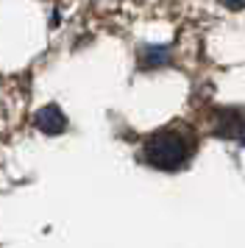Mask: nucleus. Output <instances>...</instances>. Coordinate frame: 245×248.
Returning <instances> with one entry per match:
<instances>
[{"label":"nucleus","mask_w":245,"mask_h":248,"mask_svg":"<svg viewBox=\"0 0 245 248\" xmlns=\"http://www.w3.org/2000/svg\"><path fill=\"white\" fill-rule=\"evenodd\" d=\"M223 6L231 12H240V9H245V0H223Z\"/></svg>","instance_id":"obj_5"},{"label":"nucleus","mask_w":245,"mask_h":248,"mask_svg":"<svg viewBox=\"0 0 245 248\" xmlns=\"http://www.w3.org/2000/svg\"><path fill=\"white\" fill-rule=\"evenodd\" d=\"M243 131H245V112L243 109H217V114H214V134L240 137Z\"/></svg>","instance_id":"obj_2"},{"label":"nucleus","mask_w":245,"mask_h":248,"mask_svg":"<svg viewBox=\"0 0 245 248\" xmlns=\"http://www.w3.org/2000/svg\"><path fill=\"white\" fill-rule=\"evenodd\" d=\"M195 137L184 125H165L145 140L142 156L148 165H153L159 170H181L187 165L192 154H195Z\"/></svg>","instance_id":"obj_1"},{"label":"nucleus","mask_w":245,"mask_h":248,"mask_svg":"<svg viewBox=\"0 0 245 248\" xmlns=\"http://www.w3.org/2000/svg\"><path fill=\"white\" fill-rule=\"evenodd\" d=\"M170 62V47H145L139 53V64L142 67H162Z\"/></svg>","instance_id":"obj_4"},{"label":"nucleus","mask_w":245,"mask_h":248,"mask_svg":"<svg viewBox=\"0 0 245 248\" xmlns=\"http://www.w3.org/2000/svg\"><path fill=\"white\" fill-rule=\"evenodd\" d=\"M33 123H36V128L39 131H45V134H61L67 128V117L61 114V109L59 106H42L39 112H36V117H33Z\"/></svg>","instance_id":"obj_3"}]
</instances>
